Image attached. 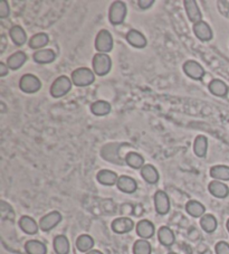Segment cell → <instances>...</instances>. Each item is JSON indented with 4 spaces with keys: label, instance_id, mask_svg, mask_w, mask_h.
<instances>
[{
    "label": "cell",
    "instance_id": "cell-23",
    "mask_svg": "<svg viewBox=\"0 0 229 254\" xmlns=\"http://www.w3.org/2000/svg\"><path fill=\"white\" fill-rule=\"evenodd\" d=\"M208 89H209L211 94H214V95H216V96H220V97L226 96L229 91L227 84L225 83L224 81L219 80V79H215V80L210 81V83L208 84Z\"/></svg>",
    "mask_w": 229,
    "mask_h": 254
},
{
    "label": "cell",
    "instance_id": "cell-11",
    "mask_svg": "<svg viewBox=\"0 0 229 254\" xmlns=\"http://www.w3.org/2000/svg\"><path fill=\"white\" fill-rule=\"evenodd\" d=\"M111 226L116 234H125L134 228V222L129 217H118L113 221Z\"/></svg>",
    "mask_w": 229,
    "mask_h": 254
},
{
    "label": "cell",
    "instance_id": "cell-8",
    "mask_svg": "<svg viewBox=\"0 0 229 254\" xmlns=\"http://www.w3.org/2000/svg\"><path fill=\"white\" fill-rule=\"evenodd\" d=\"M60 221H62V214L59 212H51L40 219L39 227L44 232H50L60 223Z\"/></svg>",
    "mask_w": 229,
    "mask_h": 254
},
{
    "label": "cell",
    "instance_id": "cell-3",
    "mask_svg": "<svg viewBox=\"0 0 229 254\" xmlns=\"http://www.w3.org/2000/svg\"><path fill=\"white\" fill-rule=\"evenodd\" d=\"M73 87V82L71 80V77H68L66 75L58 76L57 79L53 82L52 87H51V95L53 97H63L66 95V94L71 91Z\"/></svg>",
    "mask_w": 229,
    "mask_h": 254
},
{
    "label": "cell",
    "instance_id": "cell-30",
    "mask_svg": "<svg viewBox=\"0 0 229 254\" xmlns=\"http://www.w3.org/2000/svg\"><path fill=\"white\" fill-rule=\"evenodd\" d=\"M210 176L215 180H223V182H227L229 180V166L225 165H217L210 168Z\"/></svg>",
    "mask_w": 229,
    "mask_h": 254
},
{
    "label": "cell",
    "instance_id": "cell-28",
    "mask_svg": "<svg viewBox=\"0 0 229 254\" xmlns=\"http://www.w3.org/2000/svg\"><path fill=\"white\" fill-rule=\"evenodd\" d=\"M125 163L133 169H142L144 166V158L136 151H130L125 156Z\"/></svg>",
    "mask_w": 229,
    "mask_h": 254
},
{
    "label": "cell",
    "instance_id": "cell-26",
    "mask_svg": "<svg viewBox=\"0 0 229 254\" xmlns=\"http://www.w3.org/2000/svg\"><path fill=\"white\" fill-rule=\"evenodd\" d=\"M208 150V139L203 134H199L196 137L194 142V153L199 158L206 157Z\"/></svg>",
    "mask_w": 229,
    "mask_h": 254
},
{
    "label": "cell",
    "instance_id": "cell-31",
    "mask_svg": "<svg viewBox=\"0 0 229 254\" xmlns=\"http://www.w3.org/2000/svg\"><path fill=\"white\" fill-rule=\"evenodd\" d=\"M25 250L28 254H46L47 248L43 242L37 240H29L26 242Z\"/></svg>",
    "mask_w": 229,
    "mask_h": 254
},
{
    "label": "cell",
    "instance_id": "cell-22",
    "mask_svg": "<svg viewBox=\"0 0 229 254\" xmlns=\"http://www.w3.org/2000/svg\"><path fill=\"white\" fill-rule=\"evenodd\" d=\"M19 227L25 232L26 234L34 235L38 232V224L30 216H22L19 220Z\"/></svg>",
    "mask_w": 229,
    "mask_h": 254
},
{
    "label": "cell",
    "instance_id": "cell-7",
    "mask_svg": "<svg viewBox=\"0 0 229 254\" xmlns=\"http://www.w3.org/2000/svg\"><path fill=\"white\" fill-rule=\"evenodd\" d=\"M182 68L187 76H189L190 79L196 81H201L204 74H206V71H204V68L201 66V64H199L194 60H189L183 63Z\"/></svg>",
    "mask_w": 229,
    "mask_h": 254
},
{
    "label": "cell",
    "instance_id": "cell-2",
    "mask_svg": "<svg viewBox=\"0 0 229 254\" xmlns=\"http://www.w3.org/2000/svg\"><path fill=\"white\" fill-rule=\"evenodd\" d=\"M93 72L95 75L105 76L108 75L112 68V60L108 54L104 53H97L93 57Z\"/></svg>",
    "mask_w": 229,
    "mask_h": 254
},
{
    "label": "cell",
    "instance_id": "cell-35",
    "mask_svg": "<svg viewBox=\"0 0 229 254\" xmlns=\"http://www.w3.org/2000/svg\"><path fill=\"white\" fill-rule=\"evenodd\" d=\"M152 248L146 240H138L133 245V254H151Z\"/></svg>",
    "mask_w": 229,
    "mask_h": 254
},
{
    "label": "cell",
    "instance_id": "cell-10",
    "mask_svg": "<svg viewBox=\"0 0 229 254\" xmlns=\"http://www.w3.org/2000/svg\"><path fill=\"white\" fill-rule=\"evenodd\" d=\"M194 32L199 40L201 42H209L212 38H214V32H212V30L210 25L206 22H199L197 24H194Z\"/></svg>",
    "mask_w": 229,
    "mask_h": 254
},
{
    "label": "cell",
    "instance_id": "cell-14",
    "mask_svg": "<svg viewBox=\"0 0 229 254\" xmlns=\"http://www.w3.org/2000/svg\"><path fill=\"white\" fill-rule=\"evenodd\" d=\"M116 186L118 190L125 192V194H133V192L138 190V184L136 182V179L125 175L118 177Z\"/></svg>",
    "mask_w": 229,
    "mask_h": 254
},
{
    "label": "cell",
    "instance_id": "cell-4",
    "mask_svg": "<svg viewBox=\"0 0 229 254\" xmlns=\"http://www.w3.org/2000/svg\"><path fill=\"white\" fill-rule=\"evenodd\" d=\"M126 14H128V8L123 1H113L111 7L109 9V20L112 25H121L125 20Z\"/></svg>",
    "mask_w": 229,
    "mask_h": 254
},
{
    "label": "cell",
    "instance_id": "cell-17",
    "mask_svg": "<svg viewBox=\"0 0 229 254\" xmlns=\"http://www.w3.org/2000/svg\"><path fill=\"white\" fill-rule=\"evenodd\" d=\"M137 234L143 240L150 239L154 235V225L149 220H142L137 224Z\"/></svg>",
    "mask_w": 229,
    "mask_h": 254
},
{
    "label": "cell",
    "instance_id": "cell-25",
    "mask_svg": "<svg viewBox=\"0 0 229 254\" xmlns=\"http://www.w3.org/2000/svg\"><path fill=\"white\" fill-rule=\"evenodd\" d=\"M50 43V36H48L46 32H37L34 36H31V38L28 42L29 47L32 50L39 51L43 50V47L46 46V45Z\"/></svg>",
    "mask_w": 229,
    "mask_h": 254
},
{
    "label": "cell",
    "instance_id": "cell-36",
    "mask_svg": "<svg viewBox=\"0 0 229 254\" xmlns=\"http://www.w3.org/2000/svg\"><path fill=\"white\" fill-rule=\"evenodd\" d=\"M10 15L9 3L6 0H0V18L5 19Z\"/></svg>",
    "mask_w": 229,
    "mask_h": 254
},
{
    "label": "cell",
    "instance_id": "cell-9",
    "mask_svg": "<svg viewBox=\"0 0 229 254\" xmlns=\"http://www.w3.org/2000/svg\"><path fill=\"white\" fill-rule=\"evenodd\" d=\"M170 199L166 191L158 190L154 194V207L158 214L166 215L170 211Z\"/></svg>",
    "mask_w": 229,
    "mask_h": 254
},
{
    "label": "cell",
    "instance_id": "cell-16",
    "mask_svg": "<svg viewBox=\"0 0 229 254\" xmlns=\"http://www.w3.org/2000/svg\"><path fill=\"white\" fill-rule=\"evenodd\" d=\"M28 60V56L25 52H22V51H18L14 53V54H11L9 57L7 59V65L9 69H13V71H16V69H18L23 66L24 64L27 62Z\"/></svg>",
    "mask_w": 229,
    "mask_h": 254
},
{
    "label": "cell",
    "instance_id": "cell-13",
    "mask_svg": "<svg viewBox=\"0 0 229 254\" xmlns=\"http://www.w3.org/2000/svg\"><path fill=\"white\" fill-rule=\"evenodd\" d=\"M126 42H128L131 46L136 47V48H144L146 46V38L145 36L142 34L141 32H139L137 30H131L125 35Z\"/></svg>",
    "mask_w": 229,
    "mask_h": 254
},
{
    "label": "cell",
    "instance_id": "cell-21",
    "mask_svg": "<svg viewBox=\"0 0 229 254\" xmlns=\"http://www.w3.org/2000/svg\"><path fill=\"white\" fill-rule=\"evenodd\" d=\"M9 36L16 46H23L27 42V34L22 26L15 25L9 30Z\"/></svg>",
    "mask_w": 229,
    "mask_h": 254
},
{
    "label": "cell",
    "instance_id": "cell-40",
    "mask_svg": "<svg viewBox=\"0 0 229 254\" xmlns=\"http://www.w3.org/2000/svg\"><path fill=\"white\" fill-rule=\"evenodd\" d=\"M86 254H103V253L99 251V250H91V251L87 252Z\"/></svg>",
    "mask_w": 229,
    "mask_h": 254
},
{
    "label": "cell",
    "instance_id": "cell-18",
    "mask_svg": "<svg viewBox=\"0 0 229 254\" xmlns=\"http://www.w3.org/2000/svg\"><path fill=\"white\" fill-rule=\"evenodd\" d=\"M32 59L38 64H50L56 60V54L51 48H47V50L43 48V50L36 51L32 55Z\"/></svg>",
    "mask_w": 229,
    "mask_h": 254
},
{
    "label": "cell",
    "instance_id": "cell-27",
    "mask_svg": "<svg viewBox=\"0 0 229 254\" xmlns=\"http://www.w3.org/2000/svg\"><path fill=\"white\" fill-rule=\"evenodd\" d=\"M158 237H159V241H160V243L162 245H165V247H171L175 241L173 231L168 226H161L159 228Z\"/></svg>",
    "mask_w": 229,
    "mask_h": 254
},
{
    "label": "cell",
    "instance_id": "cell-32",
    "mask_svg": "<svg viewBox=\"0 0 229 254\" xmlns=\"http://www.w3.org/2000/svg\"><path fill=\"white\" fill-rule=\"evenodd\" d=\"M200 226L206 233H214L217 226H218V222H217L216 217L211 214H204L201 219H200Z\"/></svg>",
    "mask_w": 229,
    "mask_h": 254
},
{
    "label": "cell",
    "instance_id": "cell-34",
    "mask_svg": "<svg viewBox=\"0 0 229 254\" xmlns=\"http://www.w3.org/2000/svg\"><path fill=\"white\" fill-rule=\"evenodd\" d=\"M53 244H54V250L57 254L69 253V241L65 235H57Z\"/></svg>",
    "mask_w": 229,
    "mask_h": 254
},
{
    "label": "cell",
    "instance_id": "cell-29",
    "mask_svg": "<svg viewBox=\"0 0 229 254\" xmlns=\"http://www.w3.org/2000/svg\"><path fill=\"white\" fill-rule=\"evenodd\" d=\"M186 211L192 217H202L206 212V207L198 200H189L186 205Z\"/></svg>",
    "mask_w": 229,
    "mask_h": 254
},
{
    "label": "cell",
    "instance_id": "cell-41",
    "mask_svg": "<svg viewBox=\"0 0 229 254\" xmlns=\"http://www.w3.org/2000/svg\"><path fill=\"white\" fill-rule=\"evenodd\" d=\"M226 226H227V229H228V232H229V219H228V221H227V224H226Z\"/></svg>",
    "mask_w": 229,
    "mask_h": 254
},
{
    "label": "cell",
    "instance_id": "cell-24",
    "mask_svg": "<svg viewBox=\"0 0 229 254\" xmlns=\"http://www.w3.org/2000/svg\"><path fill=\"white\" fill-rule=\"evenodd\" d=\"M111 110H112L111 104H110L108 101H104V100H97L91 104V112L94 114V116H97V117L108 116L109 113H111Z\"/></svg>",
    "mask_w": 229,
    "mask_h": 254
},
{
    "label": "cell",
    "instance_id": "cell-1",
    "mask_svg": "<svg viewBox=\"0 0 229 254\" xmlns=\"http://www.w3.org/2000/svg\"><path fill=\"white\" fill-rule=\"evenodd\" d=\"M71 80L75 87H89L95 82V73L88 67H79L72 72Z\"/></svg>",
    "mask_w": 229,
    "mask_h": 254
},
{
    "label": "cell",
    "instance_id": "cell-42",
    "mask_svg": "<svg viewBox=\"0 0 229 254\" xmlns=\"http://www.w3.org/2000/svg\"><path fill=\"white\" fill-rule=\"evenodd\" d=\"M168 254H177V253H174V252H170V253H168Z\"/></svg>",
    "mask_w": 229,
    "mask_h": 254
},
{
    "label": "cell",
    "instance_id": "cell-6",
    "mask_svg": "<svg viewBox=\"0 0 229 254\" xmlns=\"http://www.w3.org/2000/svg\"><path fill=\"white\" fill-rule=\"evenodd\" d=\"M19 89L24 93L34 94L42 89V82L34 74H24L19 80Z\"/></svg>",
    "mask_w": 229,
    "mask_h": 254
},
{
    "label": "cell",
    "instance_id": "cell-37",
    "mask_svg": "<svg viewBox=\"0 0 229 254\" xmlns=\"http://www.w3.org/2000/svg\"><path fill=\"white\" fill-rule=\"evenodd\" d=\"M216 254H229V244L227 242L220 241L216 244Z\"/></svg>",
    "mask_w": 229,
    "mask_h": 254
},
{
    "label": "cell",
    "instance_id": "cell-38",
    "mask_svg": "<svg viewBox=\"0 0 229 254\" xmlns=\"http://www.w3.org/2000/svg\"><path fill=\"white\" fill-rule=\"evenodd\" d=\"M138 3L141 9H149V8L154 3V0H139Z\"/></svg>",
    "mask_w": 229,
    "mask_h": 254
},
{
    "label": "cell",
    "instance_id": "cell-5",
    "mask_svg": "<svg viewBox=\"0 0 229 254\" xmlns=\"http://www.w3.org/2000/svg\"><path fill=\"white\" fill-rule=\"evenodd\" d=\"M113 46H114V40L111 32H110L108 30L100 31L95 38L96 51H99V53L108 54V53H110L113 50Z\"/></svg>",
    "mask_w": 229,
    "mask_h": 254
},
{
    "label": "cell",
    "instance_id": "cell-33",
    "mask_svg": "<svg viewBox=\"0 0 229 254\" xmlns=\"http://www.w3.org/2000/svg\"><path fill=\"white\" fill-rule=\"evenodd\" d=\"M94 247V240L91 235L83 234L77 237L76 248L81 252H89Z\"/></svg>",
    "mask_w": 229,
    "mask_h": 254
},
{
    "label": "cell",
    "instance_id": "cell-39",
    "mask_svg": "<svg viewBox=\"0 0 229 254\" xmlns=\"http://www.w3.org/2000/svg\"><path fill=\"white\" fill-rule=\"evenodd\" d=\"M8 72H9V67H8V65L3 62L0 63V76L1 77L6 76L8 74Z\"/></svg>",
    "mask_w": 229,
    "mask_h": 254
},
{
    "label": "cell",
    "instance_id": "cell-20",
    "mask_svg": "<svg viewBox=\"0 0 229 254\" xmlns=\"http://www.w3.org/2000/svg\"><path fill=\"white\" fill-rule=\"evenodd\" d=\"M141 176L146 183L151 184V185H154V184H157L159 182V179H160V176H159L158 169L153 165H150V163H148V165H144L142 167Z\"/></svg>",
    "mask_w": 229,
    "mask_h": 254
},
{
    "label": "cell",
    "instance_id": "cell-15",
    "mask_svg": "<svg viewBox=\"0 0 229 254\" xmlns=\"http://www.w3.org/2000/svg\"><path fill=\"white\" fill-rule=\"evenodd\" d=\"M208 190H209L212 196H215L217 198H226L229 195L228 186L226 184L219 182V180H212L211 183H209Z\"/></svg>",
    "mask_w": 229,
    "mask_h": 254
},
{
    "label": "cell",
    "instance_id": "cell-12",
    "mask_svg": "<svg viewBox=\"0 0 229 254\" xmlns=\"http://www.w3.org/2000/svg\"><path fill=\"white\" fill-rule=\"evenodd\" d=\"M183 5H185L186 13L191 23L197 24L199 22H202V14L199 9L198 3L195 0H185Z\"/></svg>",
    "mask_w": 229,
    "mask_h": 254
},
{
    "label": "cell",
    "instance_id": "cell-19",
    "mask_svg": "<svg viewBox=\"0 0 229 254\" xmlns=\"http://www.w3.org/2000/svg\"><path fill=\"white\" fill-rule=\"evenodd\" d=\"M97 182L104 186H113L115 185L118 180V176L116 173L109 169H102L96 175Z\"/></svg>",
    "mask_w": 229,
    "mask_h": 254
}]
</instances>
